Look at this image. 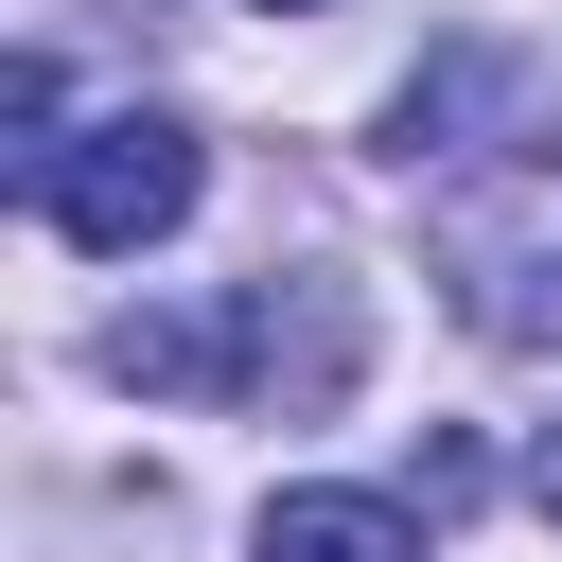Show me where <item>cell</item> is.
<instances>
[{
	"label": "cell",
	"instance_id": "4",
	"mask_svg": "<svg viewBox=\"0 0 562 562\" xmlns=\"http://www.w3.org/2000/svg\"><path fill=\"white\" fill-rule=\"evenodd\" d=\"M246 562H422V509H386V492H263Z\"/></svg>",
	"mask_w": 562,
	"mask_h": 562
},
{
	"label": "cell",
	"instance_id": "3",
	"mask_svg": "<svg viewBox=\"0 0 562 562\" xmlns=\"http://www.w3.org/2000/svg\"><path fill=\"white\" fill-rule=\"evenodd\" d=\"M193 123L176 105H105V123H70L53 158H35V211H53V246H88V263H123V246H158L176 211H193Z\"/></svg>",
	"mask_w": 562,
	"mask_h": 562
},
{
	"label": "cell",
	"instance_id": "2",
	"mask_svg": "<svg viewBox=\"0 0 562 562\" xmlns=\"http://www.w3.org/2000/svg\"><path fill=\"white\" fill-rule=\"evenodd\" d=\"M439 281L492 351L562 334V158H492L474 193H439Z\"/></svg>",
	"mask_w": 562,
	"mask_h": 562
},
{
	"label": "cell",
	"instance_id": "6",
	"mask_svg": "<svg viewBox=\"0 0 562 562\" xmlns=\"http://www.w3.org/2000/svg\"><path fill=\"white\" fill-rule=\"evenodd\" d=\"M263 18H316V0H263Z\"/></svg>",
	"mask_w": 562,
	"mask_h": 562
},
{
	"label": "cell",
	"instance_id": "1",
	"mask_svg": "<svg viewBox=\"0 0 562 562\" xmlns=\"http://www.w3.org/2000/svg\"><path fill=\"white\" fill-rule=\"evenodd\" d=\"M351 281H246L228 316H123L105 334V369L123 386H246V404H281V422H316L334 386H351Z\"/></svg>",
	"mask_w": 562,
	"mask_h": 562
},
{
	"label": "cell",
	"instance_id": "5",
	"mask_svg": "<svg viewBox=\"0 0 562 562\" xmlns=\"http://www.w3.org/2000/svg\"><path fill=\"white\" fill-rule=\"evenodd\" d=\"M527 509H544V527H562V422H544V457H527Z\"/></svg>",
	"mask_w": 562,
	"mask_h": 562
}]
</instances>
